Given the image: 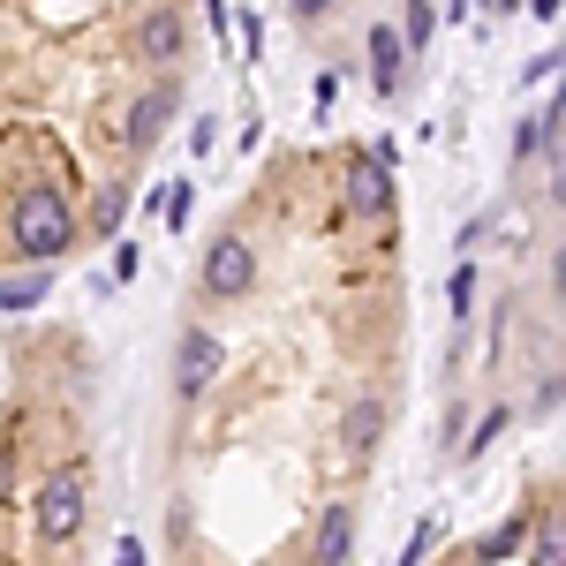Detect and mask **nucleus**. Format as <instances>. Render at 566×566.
I'll list each match as a JSON object with an SVG mask.
<instances>
[{"instance_id": "f257e3e1", "label": "nucleus", "mask_w": 566, "mask_h": 566, "mask_svg": "<svg viewBox=\"0 0 566 566\" xmlns=\"http://www.w3.org/2000/svg\"><path fill=\"white\" fill-rule=\"evenodd\" d=\"M416 242L370 136L272 144L197 234L167 317L159 559L355 566L408 416Z\"/></svg>"}, {"instance_id": "f03ea898", "label": "nucleus", "mask_w": 566, "mask_h": 566, "mask_svg": "<svg viewBox=\"0 0 566 566\" xmlns=\"http://www.w3.org/2000/svg\"><path fill=\"white\" fill-rule=\"evenodd\" d=\"M205 76V0H0V295L114 250Z\"/></svg>"}, {"instance_id": "7ed1b4c3", "label": "nucleus", "mask_w": 566, "mask_h": 566, "mask_svg": "<svg viewBox=\"0 0 566 566\" xmlns=\"http://www.w3.org/2000/svg\"><path fill=\"white\" fill-rule=\"evenodd\" d=\"M106 355L76 317L0 333V566H91L98 552Z\"/></svg>"}, {"instance_id": "20e7f679", "label": "nucleus", "mask_w": 566, "mask_h": 566, "mask_svg": "<svg viewBox=\"0 0 566 566\" xmlns=\"http://www.w3.org/2000/svg\"><path fill=\"white\" fill-rule=\"evenodd\" d=\"M431 566H559V453H528L514 491L483 522L446 536Z\"/></svg>"}, {"instance_id": "39448f33", "label": "nucleus", "mask_w": 566, "mask_h": 566, "mask_svg": "<svg viewBox=\"0 0 566 566\" xmlns=\"http://www.w3.org/2000/svg\"><path fill=\"white\" fill-rule=\"evenodd\" d=\"M287 15L325 61H386L408 31L423 39V0H287Z\"/></svg>"}]
</instances>
